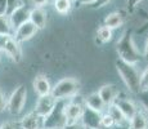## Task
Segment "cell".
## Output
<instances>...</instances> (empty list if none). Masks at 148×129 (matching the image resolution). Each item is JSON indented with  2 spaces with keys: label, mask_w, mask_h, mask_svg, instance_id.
Here are the masks:
<instances>
[{
  "label": "cell",
  "mask_w": 148,
  "mask_h": 129,
  "mask_svg": "<svg viewBox=\"0 0 148 129\" xmlns=\"http://www.w3.org/2000/svg\"><path fill=\"white\" fill-rule=\"evenodd\" d=\"M116 52L119 54V58L130 65H136L140 61V52L136 49L134 44L132 31H125L122 34L121 39L116 45Z\"/></svg>",
  "instance_id": "cell-1"
},
{
  "label": "cell",
  "mask_w": 148,
  "mask_h": 129,
  "mask_svg": "<svg viewBox=\"0 0 148 129\" xmlns=\"http://www.w3.org/2000/svg\"><path fill=\"white\" fill-rule=\"evenodd\" d=\"M116 68L127 89L133 94H138L140 90V74L136 71L135 65H130L119 58L116 61Z\"/></svg>",
  "instance_id": "cell-2"
},
{
  "label": "cell",
  "mask_w": 148,
  "mask_h": 129,
  "mask_svg": "<svg viewBox=\"0 0 148 129\" xmlns=\"http://www.w3.org/2000/svg\"><path fill=\"white\" fill-rule=\"evenodd\" d=\"M67 101L68 99H57L52 111L44 117V129H61L64 124H67L64 114Z\"/></svg>",
  "instance_id": "cell-3"
},
{
  "label": "cell",
  "mask_w": 148,
  "mask_h": 129,
  "mask_svg": "<svg viewBox=\"0 0 148 129\" xmlns=\"http://www.w3.org/2000/svg\"><path fill=\"white\" fill-rule=\"evenodd\" d=\"M79 84L77 80L72 79V77H64V79L59 80L54 87H52V96L56 99H70L77 94L79 90Z\"/></svg>",
  "instance_id": "cell-4"
},
{
  "label": "cell",
  "mask_w": 148,
  "mask_h": 129,
  "mask_svg": "<svg viewBox=\"0 0 148 129\" xmlns=\"http://www.w3.org/2000/svg\"><path fill=\"white\" fill-rule=\"evenodd\" d=\"M27 99V89L25 85H18L7 99V110L12 115H18L25 107Z\"/></svg>",
  "instance_id": "cell-5"
},
{
  "label": "cell",
  "mask_w": 148,
  "mask_h": 129,
  "mask_svg": "<svg viewBox=\"0 0 148 129\" xmlns=\"http://www.w3.org/2000/svg\"><path fill=\"white\" fill-rule=\"evenodd\" d=\"M38 31H39L38 27L28 19V21L23 22L21 26H18V27L13 31V38L21 44V43H25V41H27V40H30L31 38H34Z\"/></svg>",
  "instance_id": "cell-6"
},
{
  "label": "cell",
  "mask_w": 148,
  "mask_h": 129,
  "mask_svg": "<svg viewBox=\"0 0 148 129\" xmlns=\"http://www.w3.org/2000/svg\"><path fill=\"white\" fill-rule=\"evenodd\" d=\"M101 116H102V112L93 110V108H89L88 106H84L80 121L85 128L102 129L101 128Z\"/></svg>",
  "instance_id": "cell-7"
},
{
  "label": "cell",
  "mask_w": 148,
  "mask_h": 129,
  "mask_svg": "<svg viewBox=\"0 0 148 129\" xmlns=\"http://www.w3.org/2000/svg\"><path fill=\"white\" fill-rule=\"evenodd\" d=\"M84 102L76 101L75 97L70 98L67 101L66 108H64V114H66L67 123H75L80 121V117L82 115V110H84Z\"/></svg>",
  "instance_id": "cell-8"
},
{
  "label": "cell",
  "mask_w": 148,
  "mask_h": 129,
  "mask_svg": "<svg viewBox=\"0 0 148 129\" xmlns=\"http://www.w3.org/2000/svg\"><path fill=\"white\" fill-rule=\"evenodd\" d=\"M30 10L31 9L27 7V5L21 4V5H18L13 12H10L9 14H8V17H9V22H10V25H12L13 31L16 30L18 26H21L23 22L28 21V18H30Z\"/></svg>",
  "instance_id": "cell-9"
},
{
  "label": "cell",
  "mask_w": 148,
  "mask_h": 129,
  "mask_svg": "<svg viewBox=\"0 0 148 129\" xmlns=\"http://www.w3.org/2000/svg\"><path fill=\"white\" fill-rule=\"evenodd\" d=\"M3 52H4L13 62H16V63L22 61V48H21V45H19V43L13 38V35H10L7 41H5Z\"/></svg>",
  "instance_id": "cell-10"
},
{
  "label": "cell",
  "mask_w": 148,
  "mask_h": 129,
  "mask_svg": "<svg viewBox=\"0 0 148 129\" xmlns=\"http://www.w3.org/2000/svg\"><path fill=\"white\" fill-rule=\"evenodd\" d=\"M19 127L21 129H44V117L32 111L22 117Z\"/></svg>",
  "instance_id": "cell-11"
},
{
  "label": "cell",
  "mask_w": 148,
  "mask_h": 129,
  "mask_svg": "<svg viewBox=\"0 0 148 129\" xmlns=\"http://www.w3.org/2000/svg\"><path fill=\"white\" fill-rule=\"evenodd\" d=\"M56 102H57V99L52 96V93L45 94V96H40L38 99V102H36V107L34 111L38 112L40 116L45 117L50 111H52V108L54 107Z\"/></svg>",
  "instance_id": "cell-12"
},
{
  "label": "cell",
  "mask_w": 148,
  "mask_h": 129,
  "mask_svg": "<svg viewBox=\"0 0 148 129\" xmlns=\"http://www.w3.org/2000/svg\"><path fill=\"white\" fill-rule=\"evenodd\" d=\"M113 103H115V105L120 108V111L124 114V116L126 117L127 121H129V120L132 119V117L134 116L136 112H138V107H136V105L132 101V99L120 98V97H117V98H116V101Z\"/></svg>",
  "instance_id": "cell-13"
},
{
  "label": "cell",
  "mask_w": 148,
  "mask_h": 129,
  "mask_svg": "<svg viewBox=\"0 0 148 129\" xmlns=\"http://www.w3.org/2000/svg\"><path fill=\"white\" fill-rule=\"evenodd\" d=\"M98 94L101 96L102 101L104 102V105L108 106L111 103H113L116 101L119 96H120V90L116 85L113 84H106L98 90Z\"/></svg>",
  "instance_id": "cell-14"
},
{
  "label": "cell",
  "mask_w": 148,
  "mask_h": 129,
  "mask_svg": "<svg viewBox=\"0 0 148 129\" xmlns=\"http://www.w3.org/2000/svg\"><path fill=\"white\" fill-rule=\"evenodd\" d=\"M28 19L38 27V30H41V28H44L47 26L48 14L42 7H34L30 10V18Z\"/></svg>",
  "instance_id": "cell-15"
},
{
  "label": "cell",
  "mask_w": 148,
  "mask_h": 129,
  "mask_svg": "<svg viewBox=\"0 0 148 129\" xmlns=\"http://www.w3.org/2000/svg\"><path fill=\"white\" fill-rule=\"evenodd\" d=\"M34 90L38 93V96H45V94H49L52 92V85L50 81L45 75H36L35 80H34Z\"/></svg>",
  "instance_id": "cell-16"
},
{
  "label": "cell",
  "mask_w": 148,
  "mask_h": 129,
  "mask_svg": "<svg viewBox=\"0 0 148 129\" xmlns=\"http://www.w3.org/2000/svg\"><path fill=\"white\" fill-rule=\"evenodd\" d=\"M129 129H148V116L139 111L129 120Z\"/></svg>",
  "instance_id": "cell-17"
},
{
  "label": "cell",
  "mask_w": 148,
  "mask_h": 129,
  "mask_svg": "<svg viewBox=\"0 0 148 129\" xmlns=\"http://www.w3.org/2000/svg\"><path fill=\"white\" fill-rule=\"evenodd\" d=\"M84 105L88 106L89 108H93V110H95V111H99V112H102V111L104 110V107H106V105H104V102L102 101V98H101V96L98 94V92L89 94V96L84 99Z\"/></svg>",
  "instance_id": "cell-18"
},
{
  "label": "cell",
  "mask_w": 148,
  "mask_h": 129,
  "mask_svg": "<svg viewBox=\"0 0 148 129\" xmlns=\"http://www.w3.org/2000/svg\"><path fill=\"white\" fill-rule=\"evenodd\" d=\"M122 23H124V16H122V13H120V12L110 13L106 18H104V22H103V25L110 27L111 30H115V28L120 27V26H122Z\"/></svg>",
  "instance_id": "cell-19"
},
{
  "label": "cell",
  "mask_w": 148,
  "mask_h": 129,
  "mask_svg": "<svg viewBox=\"0 0 148 129\" xmlns=\"http://www.w3.org/2000/svg\"><path fill=\"white\" fill-rule=\"evenodd\" d=\"M108 114L112 116L115 125H129V121L126 120V117L124 116V114L120 111V108L115 105V103H111L108 105Z\"/></svg>",
  "instance_id": "cell-20"
},
{
  "label": "cell",
  "mask_w": 148,
  "mask_h": 129,
  "mask_svg": "<svg viewBox=\"0 0 148 129\" xmlns=\"http://www.w3.org/2000/svg\"><path fill=\"white\" fill-rule=\"evenodd\" d=\"M73 0H54V9L59 14H67L72 9Z\"/></svg>",
  "instance_id": "cell-21"
},
{
  "label": "cell",
  "mask_w": 148,
  "mask_h": 129,
  "mask_svg": "<svg viewBox=\"0 0 148 129\" xmlns=\"http://www.w3.org/2000/svg\"><path fill=\"white\" fill-rule=\"evenodd\" d=\"M112 39V30L107 26H101L97 31V40H98L101 44H104V43H108Z\"/></svg>",
  "instance_id": "cell-22"
},
{
  "label": "cell",
  "mask_w": 148,
  "mask_h": 129,
  "mask_svg": "<svg viewBox=\"0 0 148 129\" xmlns=\"http://www.w3.org/2000/svg\"><path fill=\"white\" fill-rule=\"evenodd\" d=\"M13 28L8 14H0V35H12Z\"/></svg>",
  "instance_id": "cell-23"
},
{
  "label": "cell",
  "mask_w": 148,
  "mask_h": 129,
  "mask_svg": "<svg viewBox=\"0 0 148 129\" xmlns=\"http://www.w3.org/2000/svg\"><path fill=\"white\" fill-rule=\"evenodd\" d=\"M113 127H115V121H113L112 116H111L108 112L102 114V116H101V128L102 129H112Z\"/></svg>",
  "instance_id": "cell-24"
},
{
  "label": "cell",
  "mask_w": 148,
  "mask_h": 129,
  "mask_svg": "<svg viewBox=\"0 0 148 129\" xmlns=\"http://www.w3.org/2000/svg\"><path fill=\"white\" fill-rule=\"evenodd\" d=\"M136 96L139 97V102L143 106V108L146 110V112H148V88H143L138 92Z\"/></svg>",
  "instance_id": "cell-25"
},
{
  "label": "cell",
  "mask_w": 148,
  "mask_h": 129,
  "mask_svg": "<svg viewBox=\"0 0 148 129\" xmlns=\"http://www.w3.org/2000/svg\"><path fill=\"white\" fill-rule=\"evenodd\" d=\"M21 4H22L21 0H7V14L13 12V10Z\"/></svg>",
  "instance_id": "cell-26"
},
{
  "label": "cell",
  "mask_w": 148,
  "mask_h": 129,
  "mask_svg": "<svg viewBox=\"0 0 148 129\" xmlns=\"http://www.w3.org/2000/svg\"><path fill=\"white\" fill-rule=\"evenodd\" d=\"M143 88H148V66L140 74V89Z\"/></svg>",
  "instance_id": "cell-27"
},
{
  "label": "cell",
  "mask_w": 148,
  "mask_h": 129,
  "mask_svg": "<svg viewBox=\"0 0 148 129\" xmlns=\"http://www.w3.org/2000/svg\"><path fill=\"white\" fill-rule=\"evenodd\" d=\"M61 129H85V127L81 124V121H75V123H67Z\"/></svg>",
  "instance_id": "cell-28"
},
{
  "label": "cell",
  "mask_w": 148,
  "mask_h": 129,
  "mask_svg": "<svg viewBox=\"0 0 148 129\" xmlns=\"http://www.w3.org/2000/svg\"><path fill=\"white\" fill-rule=\"evenodd\" d=\"M0 129H21V127H19V123L7 121V123H3V124L0 125Z\"/></svg>",
  "instance_id": "cell-29"
},
{
  "label": "cell",
  "mask_w": 148,
  "mask_h": 129,
  "mask_svg": "<svg viewBox=\"0 0 148 129\" xmlns=\"http://www.w3.org/2000/svg\"><path fill=\"white\" fill-rule=\"evenodd\" d=\"M140 1H142V0H126V3H127V9H129L130 12H133V10H134L139 4H140Z\"/></svg>",
  "instance_id": "cell-30"
},
{
  "label": "cell",
  "mask_w": 148,
  "mask_h": 129,
  "mask_svg": "<svg viewBox=\"0 0 148 129\" xmlns=\"http://www.w3.org/2000/svg\"><path fill=\"white\" fill-rule=\"evenodd\" d=\"M5 108H7V98H5L4 93L0 90V112L4 111Z\"/></svg>",
  "instance_id": "cell-31"
},
{
  "label": "cell",
  "mask_w": 148,
  "mask_h": 129,
  "mask_svg": "<svg viewBox=\"0 0 148 129\" xmlns=\"http://www.w3.org/2000/svg\"><path fill=\"white\" fill-rule=\"evenodd\" d=\"M112 0H95V3L93 4L94 8H102V7H106L108 3H111Z\"/></svg>",
  "instance_id": "cell-32"
},
{
  "label": "cell",
  "mask_w": 148,
  "mask_h": 129,
  "mask_svg": "<svg viewBox=\"0 0 148 129\" xmlns=\"http://www.w3.org/2000/svg\"><path fill=\"white\" fill-rule=\"evenodd\" d=\"M30 1L32 3V5H35V7H44V5L48 4L49 0H30Z\"/></svg>",
  "instance_id": "cell-33"
},
{
  "label": "cell",
  "mask_w": 148,
  "mask_h": 129,
  "mask_svg": "<svg viewBox=\"0 0 148 129\" xmlns=\"http://www.w3.org/2000/svg\"><path fill=\"white\" fill-rule=\"evenodd\" d=\"M0 14H7V0H0Z\"/></svg>",
  "instance_id": "cell-34"
},
{
  "label": "cell",
  "mask_w": 148,
  "mask_h": 129,
  "mask_svg": "<svg viewBox=\"0 0 148 129\" xmlns=\"http://www.w3.org/2000/svg\"><path fill=\"white\" fill-rule=\"evenodd\" d=\"M10 35H0V50H3V48H4V44L5 41L8 40Z\"/></svg>",
  "instance_id": "cell-35"
},
{
  "label": "cell",
  "mask_w": 148,
  "mask_h": 129,
  "mask_svg": "<svg viewBox=\"0 0 148 129\" xmlns=\"http://www.w3.org/2000/svg\"><path fill=\"white\" fill-rule=\"evenodd\" d=\"M80 5H93L95 3V0H76Z\"/></svg>",
  "instance_id": "cell-36"
},
{
  "label": "cell",
  "mask_w": 148,
  "mask_h": 129,
  "mask_svg": "<svg viewBox=\"0 0 148 129\" xmlns=\"http://www.w3.org/2000/svg\"><path fill=\"white\" fill-rule=\"evenodd\" d=\"M112 129H129V125H115Z\"/></svg>",
  "instance_id": "cell-37"
},
{
  "label": "cell",
  "mask_w": 148,
  "mask_h": 129,
  "mask_svg": "<svg viewBox=\"0 0 148 129\" xmlns=\"http://www.w3.org/2000/svg\"><path fill=\"white\" fill-rule=\"evenodd\" d=\"M144 53H146V56L148 57V39H147V43H146V48H144Z\"/></svg>",
  "instance_id": "cell-38"
},
{
  "label": "cell",
  "mask_w": 148,
  "mask_h": 129,
  "mask_svg": "<svg viewBox=\"0 0 148 129\" xmlns=\"http://www.w3.org/2000/svg\"><path fill=\"white\" fill-rule=\"evenodd\" d=\"M85 129H93V128H85Z\"/></svg>",
  "instance_id": "cell-39"
}]
</instances>
